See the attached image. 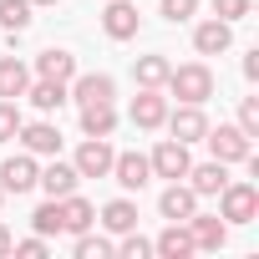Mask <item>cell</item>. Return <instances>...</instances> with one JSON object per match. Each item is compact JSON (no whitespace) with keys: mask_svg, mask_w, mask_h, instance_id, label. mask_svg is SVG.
<instances>
[{"mask_svg":"<svg viewBox=\"0 0 259 259\" xmlns=\"http://www.w3.org/2000/svg\"><path fill=\"white\" fill-rule=\"evenodd\" d=\"M158 208H163V219H168V224H188V219L198 213V193H193L188 183H178V178H173V183L163 188Z\"/></svg>","mask_w":259,"mask_h":259,"instance_id":"8","label":"cell"},{"mask_svg":"<svg viewBox=\"0 0 259 259\" xmlns=\"http://www.w3.org/2000/svg\"><path fill=\"white\" fill-rule=\"evenodd\" d=\"M112 178H117L127 193H133V188L143 193V188L153 183V168H148V158H143V153H117V158H112Z\"/></svg>","mask_w":259,"mask_h":259,"instance_id":"9","label":"cell"},{"mask_svg":"<svg viewBox=\"0 0 259 259\" xmlns=\"http://www.w3.org/2000/svg\"><path fill=\"white\" fill-rule=\"evenodd\" d=\"M193 11H198V0H163V21H173V26L188 21Z\"/></svg>","mask_w":259,"mask_h":259,"instance_id":"33","label":"cell"},{"mask_svg":"<svg viewBox=\"0 0 259 259\" xmlns=\"http://www.w3.org/2000/svg\"><path fill=\"white\" fill-rule=\"evenodd\" d=\"M11 244H16V239H11V229L0 224V254H11Z\"/></svg>","mask_w":259,"mask_h":259,"instance_id":"36","label":"cell"},{"mask_svg":"<svg viewBox=\"0 0 259 259\" xmlns=\"http://www.w3.org/2000/svg\"><path fill=\"white\" fill-rule=\"evenodd\" d=\"M26 97H31L36 112H61V107H66V81H46V76H36V81L26 87Z\"/></svg>","mask_w":259,"mask_h":259,"instance_id":"21","label":"cell"},{"mask_svg":"<svg viewBox=\"0 0 259 259\" xmlns=\"http://www.w3.org/2000/svg\"><path fill=\"white\" fill-rule=\"evenodd\" d=\"M249 6H254V0H213V16L234 26V21H244V16H249Z\"/></svg>","mask_w":259,"mask_h":259,"instance_id":"32","label":"cell"},{"mask_svg":"<svg viewBox=\"0 0 259 259\" xmlns=\"http://www.w3.org/2000/svg\"><path fill=\"white\" fill-rule=\"evenodd\" d=\"M36 76H46V81H71V76H76V56L51 46V51L36 56Z\"/></svg>","mask_w":259,"mask_h":259,"instance_id":"20","label":"cell"},{"mask_svg":"<svg viewBox=\"0 0 259 259\" xmlns=\"http://www.w3.org/2000/svg\"><path fill=\"white\" fill-rule=\"evenodd\" d=\"M117 254H122V259H148V254H153V244H148L138 229H127V234H122V244H117Z\"/></svg>","mask_w":259,"mask_h":259,"instance_id":"29","label":"cell"},{"mask_svg":"<svg viewBox=\"0 0 259 259\" xmlns=\"http://www.w3.org/2000/svg\"><path fill=\"white\" fill-rule=\"evenodd\" d=\"M31 224H36L41 239H46V234H61V198H46V203L31 213Z\"/></svg>","mask_w":259,"mask_h":259,"instance_id":"27","label":"cell"},{"mask_svg":"<svg viewBox=\"0 0 259 259\" xmlns=\"http://www.w3.org/2000/svg\"><path fill=\"white\" fill-rule=\"evenodd\" d=\"M112 148H107V138H87L81 148H76V158H71V168H76V178H112Z\"/></svg>","mask_w":259,"mask_h":259,"instance_id":"5","label":"cell"},{"mask_svg":"<svg viewBox=\"0 0 259 259\" xmlns=\"http://www.w3.org/2000/svg\"><path fill=\"white\" fill-rule=\"evenodd\" d=\"M168 92L178 102H208L213 97V71L203 61H188V66H173L168 71Z\"/></svg>","mask_w":259,"mask_h":259,"instance_id":"1","label":"cell"},{"mask_svg":"<svg viewBox=\"0 0 259 259\" xmlns=\"http://www.w3.org/2000/svg\"><path fill=\"white\" fill-rule=\"evenodd\" d=\"M16 133H21V107L0 97V143H11Z\"/></svg>","mask_w":259,"mask_h":259,"instance_id":"31","label":"cell"},{"mask_svg":"<svg viewBox=\"0 0 259 259\" xmlns=\"http://www.w3.org/2000/svg\"><path fill=\"white\" fill-rule=\"evenodd\" d=\"M81 133L87 138H112L117 133V107L112 102H87L81 107Z\"/></svg>","mask_w":259,"mask_h":259,"instance_id":"18","label":"cell"},{"mask_svg":"<svg viewBox=\"0 0 259 259\" xmlns=\"http://www.w3.org/2000/svg\"><path fill=\"white\" fill-rule=\"evenodd\" d=\"M163 117H168V102H163V92L143 87V92L133 97V127H143V133H153V127H163Z\"/></svg>","mask_w":259,"mask_h":259,"instance_id":"13","label":"cell"},{"mask_svg":"<svg viewBox=\"0 0 259 259\" xmlns=\"http://www.w3.org/2000/svg\"><path fill=\"white\" fill-rule=\"evenodd\" d=\"M36 158L31 153H21V158H6V163H0V188H6V193H31L36 188Z\"/></svg>","mask_w":259,"mask_h":259,"instance_id":"11","label":"cell"},{"mask_svg":"<svg viewBox=\"0 0 259 259\" xmlns=\"http://www.w3.org/2000/svg\"><path fill=\"white\" fill-rule=\"evenodd\" d=\"M31 11H36L31 0H0V26H6L11 36H21L31 26Z\"/></svg>","mask_w":259,"mask_h":259,"instance_id":"26","label":"cell"},{"mask_svg":"<svg viewBox=\"0 0 259 259\" xmlns=\"http://www.w3.org/2000/svg\"><path fill=\"white\" fill-rule=\"evenodd\" d=\"M193 46H198V56H224V51L234 46V26L213 16V21H203V26L193 31Z\"/></svg>","mask_w":259,"mask_h":259,"instance_id":"14","label":"cell"},{"mask_svg":"<svg viewBox=\"0 0 259 259\" xmlns=\"http://www.w3.org/2000/svg\"><path fill=\"white\" fill-rule=\"evenodd\" d=\"M203 143H208V153H213L219 163H244V158L254 153V138H244L239 127H208Z\"/></svg>","mask_w":259,"mask_h":259,"instance_id":"4","label":"cell"},{"mask_svg":"<svg viewBox=\"0 0 259 259\" xmlns=\"http://www.w3.org/2000/svg\"><path fill=\"white\" fill-rule=\"evenodd\" d=\"M11 249H16L21 259H41V254H46V239L36 234V239H21V244H11Z\"/></svg>","mask_w":259,"mask_h":259,"instance_id":"34","label":"cell"},{"mask_svg":"<svg viewBox=\"0 0 259 259\" xmlns=\"http://www.w3.org/2000/svg\"><path fill=\"white\" fill-rule=\"evenodd\" d=\"M31 6H61V0H31Z\"/></svg>","mask_w":259,"mask_h":259,"instance_id":"37","label":"cell"},{"mask_svg":"<svg viewBox=\"0 0 259 259\" xmlns=\"http://www.w3.org/2000/svg\"><path fill=\"white\" fill-rule=\"evenodd\" d=\"M163 127L178 138V143H203V133H208V117H203V102H183L178 112H168L163 117Z\"/></svg>","mask_w":259,"mask_h":259,"instance_id":"6","label":"cell"},{"mask_svg":"<svg viewBox=\"0 0 259 259\" xmlns=\"http://www.w3.org/2000/svg\"><path fill=\"white\" fill-rule=\"evenodd\" d=\"M219 213L229 224H254L259 219V188L254 183H224L219 188Z\"/></svg>","mask_w":259,"mask_h":259,"instance_id":"2","label":"cell"},{"mask_svg":"<svg viewBox=\"0 0 259 259\" xmlns=\"http://www.w3.org/2000/svg\"><path fill=\"white\" fill-rule=\"evenodd\" d=\"M0 203H6V188H0Z\"/></svg>","mask_w":259,"mask_h":259,"instance_id":"38","label":"cell"},{"mask_svg":"<svg viewBox=\"0 0 259 259\" xmlns=\"http://www.w3.org/2000/svg\"><path fill=\"white\" fill-rule=\"evenodd\" d=\"M102 224H107L112 234H127V229H138V203H127V198H112V203L102 208Z\"/></svg>","mask_w":259,"mask_h":259,"instance_id":"25","label":"cell"},{"mask_svg":"<svg viewBox=\"0 0 259 259\" xmlns=\"http://www.w3.org/2000/svg\"><path fill=\"white\" fill-rule=\"evenodd\" d=\"M107 254H117L112 239H102V234H76V259H107Z\"/></svg>","mask_w":259,"mask_h":259,"instance_id":"28","label":"cell"},{"mask_svg":"<svg viewBox=\"0 0 259 259\" xmlns=\"http://www.w3.org/2000/svg\"><path fill=\"white\" fill-rule=\"evenodd\" d=\"M188 234H193V249H224L229 224H224V213H193L188 219Z\"/></svg>","mask_w":259,"mask_h":259,"instance_id":"15","label":"cell"},{"mask_svg":"<svg viewBox=\"0 0 259 259\" xmlns=\"http://www.w3.org/2000/svg\"><path fill=\"white\" fill-rule=\"evenodd\" d=\"M92 224H97V208H92L87 198L66 193V198H61V229H66V234H87Z\"/></svg>","mask_w":259,"mask_h":259,"instance_id":"22","label":"cell"},{"mask_svg":"<svg viewBox=\"0 0 259 259\" xmlns=\"http://www.w3.org/2000/svg\"><path fill=\"white\" fill-rule=\"evenodd\" d=\"M21 143H26V153L31 158H56L61 153V133L51 122H21V133H16Z\"/></svg>","mask_w":259,"mask_h":259,"instance_id":"10","label":"cell"},{"mask_svg":"<svg viewBox=\"0 0 259 259\" xmlns=\"http://www.w3.org/2000/svg\"><path fill=\"white\" fill-rule=\"evenodd\" d=\"M36 188H46V198H66V193H76V168L56 158L51 168L36 173Z\"/></svg>","mask_w":259,"mask_h":259,"instance_id":"17","label":"cell"},{"mask_svg":"<svg viewBox=\"0 0 259 259\" xmlns=\"http://www.w3.org/2000/svg\"><path fill=\"white\" fill-rule=\"evenodd\" d=\"M183 178H188V188H193L198 198H213V193L229 183V163H219V158H213V163H198V168H188Z\"/></svg>","mask_w":259,"mask_h":259,"instance_id":"16","label":"cell"},{"mask_svg":"<svg viewBox=\"0 0 259 259\" xmlns=\"http://www.w3.org/2000/svg\"><path fill=\"white\" fill-rule=\"evenodd\" d=\"M244 76H249V81H259V51H249V56H244Z\"/></svg>","mask_w":259,"mask_h":259,"instance_id":"35","label":"cell"},{"mask_svg":"<svg viewBox=\"0 0 259 259\" xmlns=\"http://www.w3.org/2000/svg\"><path fill=\"white\" fill-rule=\"evenodd\" d=\"M26 87H31V66L16 61V56H6V61H0V97H6V102H21Z\"/></svg>","mask_w":259,"mask_h":259,"instance_id":"19","label":"cell"},{"mask_svg":"<svg viewBox=\"0 0 259 259\" xmlns=\"http://www.w3.org/2000/svg\"><path fill=\"white\" fill-rule=\"evenodd\" d=\"M168 56H138V66H133V76H138V87H153V92H163L168 87Z\"/></svg>","mask_w":259,"mask_h":259,"instance_id":"24","label":"cell"},{"mask_svg":"<svg viewBox=\"0 0 259 259\" xmlns=\"http://www.w3.org/2000/svg\"><path fill=\"white\" fill-rule=\"evenodd\" d=\"M239 133L244 138H259V97H244L239 102Z\"/></svg>","mask_w":259,"mask_h":259,"instance_id":"30","label":"cell"},{"mask_svg":"<svg viewBox=\"0 0 259 259\" xmlns=\"http://www.w3.org/2000/svg\"><path fill=\"white\" fill-rule=\"evenodd\" d=\"M148 168H153V178H183L188 168H193V158H188V143H178V138H163L158 148H153V158H148Z\"/></svg>","mask_w":259,"mask_h":259,"instance_id":"3","label":"cell"},{"mask_svg":"<svg viewBox=\"0 0 259 259\" xmlns=\"http://www.w3.org/2000/svg\"><path fill=\"white\" fill-rule=\"evenodd\" d=\"M117 97V87H112V76L107 71H87V76H71V92H66V102H112Z\"/></svg>","mask_w":259,"mask_h":259,"instance_id":"12","label":"cell"},{"mask_svg":"<svg viewBox=\"0 0 259 259\" xmlns=\"http://www.w3.org/2000/svg\"><path fill=\"white\" fill-rule=\"evenodd\" d=\"M138 26H143V16H138L133 0H107V11H102V31H107L112 41H133Z\"/></svg>","mask_w":259,"mask_h":259,"instance_id":"7","label":"cell"},{"mask_svg":"<svg viewBox=\"0 0 259 259\" xmlns=\"http://www.w3.org/2000/svg\"><path fill=\"white\" fill-rule=\"evenodd\" d=\"M153 254H163V259H188V254H193V234H188L183 224H168V229L158 234Z\"/></svg>","mask_w":259,"mask_h":259,"instance_id":"23","label":"cell"}]
</instances>
